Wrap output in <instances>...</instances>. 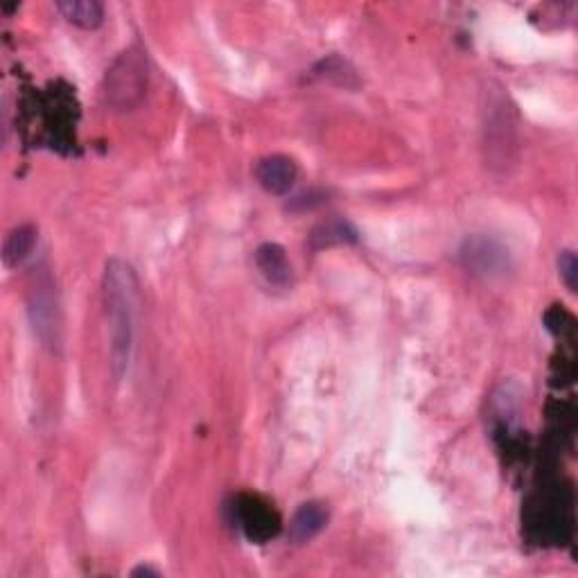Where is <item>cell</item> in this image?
Listing matches in <instances>:
<instances>
[{"mask_svg":"<svg viewBox=\"0 0 578 578\" xmlns=\"http://www.w3.org/2000/svg\"><path fill=\"white\" fill-rule=\"evenodd\" d=\"M104 312L109 321L111 341V375L120 382L125 378L134 357L136 319H138V278L125 260L113 258L107 262L102 280Z\"/></svg>","mask_w":578,"mask_h":578,"instance_id":"1","label":"cell"},{"mask_svg":"<svg viewBox=\"0 0 578 578\" xmlns=\"http://www.w3.org/2000/svg\"><path fill=\"white\" fill-rule=\"evenodd\" d=\"M147 86H150L147 52L140 46H131L109 68L104 95L116 111H134L145 100Z\"/></svg>","mask_w":578,"mask_h":578,"instance_id":"2","label":"cell"},{"mask_svg":"<svg viewBox=\"0 0 578 578\" xmlns=\"http://www.w3.org/2000/svg\"><path fill=\"white\" fill-rule=\"evenodd\" d=\"M459 258L470 274L481 278H497L509 269V249L486 235H472L463 242Z\"/></svg>","mask_w":578,"mask_h":578,"instance_id":"3","label":"cell"},{"mask_svg":"<svg viewBox=\"0 0 578 578\" xmlns=\"http://www.w3.org/2000/svg\"><path fill=\"white\" fill-rule=\"evenodd\" d=\"M235 513H238V522L242 531L256 542H265L269 538H274L280 529L278 513L271 509L269 504L262 502L260 497H253V495L238 497Z\"/></svg>","mask_w":578,"mask_h":578,"instance_id":"4","label":"cell"},{"mask_svg":"<svg viewBox=\"0 0 578 578\" xmlns=\"http://www.w3.org/2000/svg\"><path fill=\"white\" fill-rule=\"evenodd\" d=\"M296 177H299V168H296V163L285 154L265 156V159L256 165V179L262 190L269 192V195H287V192L294 188Z\"/></svg>","mask_w":578,"mask_h":578,"instance_id":"5","label":"cell"},{"mask_svg":"<svg viewBox=\"0 0 578 578\" xmlns=\"http://www.w3.org/2000/svg\"><path fill=\"white\" fill-rule=\"evenodd\" d=\"M328 524V509L319 502H308L303 504L299 511L294 513L292 522H289L287 538L294 545H308L310 540H314L319 533L326 529Z\"/></svg>","mask_w":578,"mask_h":578,"instance_id":"6","label":"cell"},{"mask_svg":"<svg viewBox=\"0 0 578 578\" xmlns=\"http://www.w3.org/2000/svg\"><path fill=\"white\" fill-rule=\"evenodd\" d=\"M256 267L274 287H287L292 280V265H289L285 249L276 242H265L256 249Z\"/></svg>","mask_w":578,"mask_h":578,"instance_id":"7","label":"cell"},{"mask_svg":"<svg viewBox=\"0 0 578 578\" xmlns=\"http://www.w3.org/2000/svg\"><path fill=\"white\" fill-rule=\"evenodd\" d=\"M59 14L82 30H98L104 23V5L98 0H59Z\"/></svg>","mask_w":578,"mask_h":578,"instance_id":"8","label":"cell"},{"mask_svg":"<svg viewBox=\"0 0 578 578\" xmlns=\"http://www.w3.org/2000/svg\"><path fill=\"white\" fill-rule=\"evenodd\" d=\"M37 247V229L32 224H21L5 238L3 244V262L7 269L21 267L30 253Z\"/></svg>","mask_w":578,"mask_h":578,"instance_id":"9","label":"cell"},{"mask_svg":"<svg viewBox=\"0 0 578 578\" xmlns=\"http://www.w3.org/2000/svg\"><path fill=\"white\" fill-rule=\"evenodd\" d=\"M357 242L355 226L346 220H330L319 224L310 235V247L314 251L339 247V244H353Z\"/></svg>","mask_w":578,"mask_h":578,"instance_id":"10","label":"cell"},{"mask_svg":"<svg viewBox=\"0 0 578 578\" xmlns=\"http://www.w3.org/2000/svg\"><path fill=\"white\" fill-rule=\"evenodd\" d=\"M560 276H563L565 285L569 287V292H576V278H578V262L574 251H563L560 253Z\"/></svg>","mask_w":578,"mask_h":578,"instance_id":"11","label":"cell"},{"mask_svg":"<svg viewBox=\"0 0 578 578\" xmlns=\"http://www.w3.org/2000/svg\"><path fill=\"white\" fill-rule=\"evenodd\" d=\"M131 576H161V572L150 565H140L134 569V572H131Z\"/></svg>","mask_w":578,"mask_h":578,"instance_id":"12","label":"cell"}]
</instances>
